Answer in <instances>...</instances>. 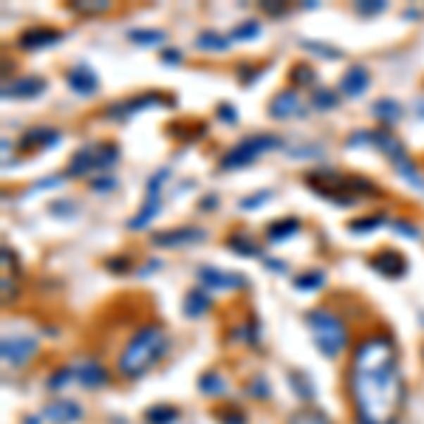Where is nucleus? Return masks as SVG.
<instances>
[{"mask_svg":"<svg viewBox=\"0 0 424 424\" xmlns=\"http://www.w3.org/2000/svg\"><path fill=\"white\" fill-rule=\"evenodd\" d=\"M348 390L356 424H396L404 407V379L396 342L385 334L365 337L354 348Z\"/></svg>","mask_w":424,"mask_h":424,"instance_id":"obj_1","label":"nucleus"},{"mask_svg":"<svg viewBox=\"0 0 424 424\" xmlns=\"http://www.w3.org/2000/svg\"><path fill=\"white\" fill-rule=\"evenodd\" d=\"M164 351H167V331L158 323H147L130 337V342L119 354V362H116L119 373L125 379H139L158 362Z\"/></svg>","mask_w":424,"mask_h":424,"instance_id":"obj_2","label":"nucleus"},{"mask_svg":"<svg viewBox=\"0 0 424 424\" xmlns=\"http://www.w3.org/2000/svg\"><path fill=\"white\" fill-rule=\"evenodd\" d=\"M306 323H308L311 339H314V345L320 348L323 356L337 359L348 348V331H345V325L337 314H331L325 308H311L306 314Z\"/></svg>","mask_w":424,"mask_h":424,"instance_id":"obj_3","label":"nucleus"},{"mask_svg":"<svg viewBox=\"0 0 424 424\" xmlns=\"http://www.w3.org/2000/svg\"><path fill=\"white\" fill-rule=\"evenodd\" d=\"M283 142L278 139V136H247L244 142H238L230 153H224V158H221V170H238V167H249L255 158H261L263 153H269V150H275V147H280Z\"/></svg>","mask_w":424,"mask_h":424,"instance_id":"obj_4","label":"nucleus"},{"mask_svg":"<svg viewBox=\"0 0 424 424\" xmlns=\"http://www.w3.org/2000/svg\"><path fill=\"white\" fill-rule=\"evenodd\" d=\"M206 241V230L201 227H175V230H161L150 235L153 247H164V249H178V247H192Z\"/></svg>","mask_w":424,"mask_h":424,"instance_id":"obj_5","label":"nucleus"},{"mask_svg":"<svg viewBox=\"0 0 424 424\" xmlns=\"http://www.w3.org/2000/svg\"><path fill=\"white\" fill-rule=\"evenodd\" d=\"M35 354H37L35 337H4V342H0V356L12 368H23Z\"/></svg>","mask_w":424,"mask_h":424,"instance_id":"obj_6","label":"nucleus"},{"mask_svg":"<svg viewBox=\"0 0 424 424\" xmlns=\"http://www.w3.org/2000/svg\"><path fill=\"white\" fill-rule=\"evenodd\" d=\"M198 280H201L206 289H212V292H227V289H244V286H247L244 275H238V272H224V269H218V266H201V269H198Z\"/></svg>","mask_w":424,"mask_h":424,"instance_id":"obj_7","label":"nucleus"},{"mask_svg":"<svg viewBox=\"0 0 424 424\" xmlns=\"http://www.w3.org/2000/svg\"><path fill=\"white\" fill-rule=\"evenodd\" d=\"M269 113L275 119H294V116H306V105L294 88H286L275 94V99L269 102Z\"/></svg>","mask_w":424,"mask_h":424,"instance_id":"obj_8","label":"nucleus"},{"mask_svg":"<svg viewBox=\"0 0 424 424\" xmlns=\"http://www.w3.org/2000/svg\"><path fill=\"white\" fill-rule=\"evenodd\" d=\"M158 105H167L158 94H142V96H136V99H127V102H116V105H111V108H108V116H111V119H127V116H133V113H139V111L158 108Z\"/></svg>","mask_w":424,"mask_h":424,"instance_id":"obj_9","label":"nucleus"},{"mask_svg":"<svg viewBox=\"0 0 424 424\" xmlns=\"http://www.w3.org/2000/svg\"><path fill=\"white\" fill-rule=\"evenodd\" d=\"M60 40H63V35H60V32L37 26V29H29V32H23V35L18 37V46H20V49H26V51H43V49H51V46H57Z\"/></svg>","mask_w":424,"mask_h":424,"instance_id":"obj_10","label":"nucleus"},{"mask_svg":"<svg viewBox=\"0 0 424 424\" xmlns=\"http://www.w3.org/2000/svg\"><path fill=\"white\" fill-rule=\"evenodd\" d=\"M46 80L43 77H20V80H15V82H6L4 85V96L6 99H32V96H40L43 91H46Z\"/></svg>","mask_w":424,"mask_h":424,"instance_id":"obj_11","label":"nucleus"},{"mask_svg":"<svg viewBox=\"0 0 424 424\" xmlns=\"http://www.w3.org/2000/svg\"><path fill=\"white\" fill-rule=\"evenodd\" d=\"M370 269L379 272L382 278H401L407 272V261L393 249H382L370 258Z\"/></svg>","mask_w":424,"mask_h":424,"instance_id":"obj_12","label":"nucleus"},{"mask_svg":"<svg viewBox=\"0 0 424 424\" xmlns=\"http://www.w3.org/2000/svg\"><path fill=\"white\" fill-rule=\"evenodd\" d=\"M74 379H77L82 387L96 390V387H102V385L108 382V370H105L96 359H82V362L74 365Z\"/></svg>","mask_w":424,"mask_h":424,"instance_id":"obj_13","label":"nucleus"},{"mask_svg":"<svg viewBox=\"0 0 424 424\" xmlns=\"http://www.w3.org/2000/svg\"><path fill=\"white\" fill-rule=\"evenodd\" d=\"M0 266H4V275H0V292H4V303L18 297V263L9 247H4L0 252Z\"/></svg>","mask_w":424,"mask_h":424,"instance_id":"obj_14","label":"nucleus"},{"mask_svg":"<svg viewBox=\"0 0 424 424\" xmlns=\"http://www.w3.org/2000/svg\"><path fill=\"white\" fill-rule=\"evenodd\" d=\"M99 170V144H85L80 147L74 156H71V164H68V175H88Z\"/></svg>","mask_w":424,"mask_h":424,"instance_id":"obj_15","label":"nucleus"},{"mask_svg":"<svg viewBox=\"0 0 424 424\" xmlns=\"http://www.w3.org/2000/svg\"><path fill=\"white\" fill-rule=\"evenodd\" d=\"M66 82H68V88H71L74 94H82V96H91V94H96V88H99V80H96V74H94L88 66H74V68L66 74Z\"/></svg>","mask_w":424,"mask_h":424,"instance_id":"obj_16","label":"nucleus"},{"mask_svg":"<svg viewBox=\"0 0 424 424\" xmlns=\"http://www.w3.org/2000/svg\"><path fill=\"white\" fill-rule=\"evenodd\" d=\"M368 85H370V74H368L365 66H351L345 71L342 82H339V88H342L345 96H362L368 91Z\"/></svg>","mask_w":424,"mask_h":424,"instance_id":"obj_17","label":"nucleus"},{"mask_svg":"<svg viewBox=\"0 0 424 424\" xmlns=\"http://www.w3.org/2000/svg\"><path fill=\"white\" fill-rule=\"evenodd\" d=\"M46 418L54 421V424H71L77 418H82V407L77 401H68V399H57L46 407Z\"/></svg>","mask_w":424,"mask_h":424,"instance_id":"obj_18","label":"nucleus"},{"mask_svg":"<svg viewBox=\"0 0 424 424\" xmlns=\"http://www.w3.org/2000/svg\"><path fill=\"white\" fill-rule=\"evenodd\" d=\"M370 144H373V147H379V150H382V153L390 158V164H393L396 158L407 156L404 144H401L396 136H390L387 130H370Z\"/></svg>","mask_w":424,"mask_h":424,"instance_id":"obj_19","label":"nucleus"},{"mask_svg":"<svg viewBox=\"0 0 424 424\" xmlns=\"http://www.w3.org/2000/svg\"><path fill=\"white\" fill-rule=\"evenodd\" d=\"M54 144H60V130H54V127H35V130H29V133L23 136V142H20L23 150H32V147H54Z\"/></svg>","mask_w":424,"mask_h":424,"instance_id":"obj_20","label":"nucleus"},{"mask_svg":"<svg viewBox=\"0 0 424 424\" xmlns=\"http://www.w3.org/2000/svg\"><path fill=\"white\" fill-rule=\"evenodd\" d=\"M297 232H300V221H297V218H283V221H275V224L266 227V238H269L272 244L289 241V238H294Z\"/></svg>","mask_w":424,"mask_h":424,"instance_id":"obj_21","label":"nucleus"},{"mask_svg":"<svg viewBox=\"0 0 424 424\" xmlns=\"http://www.w3.org/2000/svg\"><path fill=\"white\" fill-rule=\"evenodd\" d=\"M370 113H373L382 125H396V122L401 119V105H399L396 99H376L373 108H370Z\"/></svg>","mask_w":424,"mask_h":424,"instance_id":"obj_22","label":"nucleus"},{"mask_svg":"<svg viewBox=\"0 0 424 424\" xmlns=\"http://www.w3.org/2000/svg\"><path fill=\"white\" fill-rule=\"evenodd\" d=\"M161 212V198H144V206L139 209V216H133L130 218V230H144V227H150L153 224V218Z\"/></svg>","mask_w":424,"mask_h":424,"instance_id":"obj_23","label":"nucleus"},{"mask_svg":"<svg viewBox=\"0 0 424 424\" xmlns=\"http://www.w3.org/2000/svg\"><path fill=\"white\" fill-rule=\"evenodd\" d=\"M393 170H396L401 178H407V184H410V187H416V189H421V192H424V178H421V173L416 170V164L410 161V156L396 158V161H393Z\"/></svg>","mask_w":424,"mask_h":424,"instance_id":"obj_24","label":"nucleus"},{"mask_svg":"<svg viewBox=\"0 0 424 424\" xmlns=\"http://www.w3.org/2000/svg\"><path fill=\"white\" fill-rule=\"evenodd\" d=\"M198 387L204 396H224L227 393V382L218 370H206L201 379H198Z\"/></svg>","mask_w":424,"mask_h":424,"instance_id":"obj_25","label":"nucleus"},{"mask_svg":"<svg viewBox=\"0 0 424 424\" xmlns=\"http://www.w3.org/2000/svg\"><path fill=\"white\" fill-rule=\"evenodd\" d=\"M227 247L235 249V255H244V258H258V255H261V247H258L249 235H244V232L230 235V238H227Z\"/></svg>","mask_w":424,"mask_h":424,"instance_id":"obj_26","label":"nucleus"},{"mask_svg":"<svg viewBox=\"0 0 424 424\" xmlns=\"http://www.w3.org/2000/svg\"><path fill=\"white\" fill-rule=\"evenodd\" d=\"M209 306H212V297H206L204 292H189V294H187V300H184V314L195 320V317L206 314V311H209Z\"/></svg>","mask_w":424,"mask_h":424,"instance_id":"obj_27","label":"nucleus"},{"mask_svg":"<svg viewBox=\"0 0 424 424\" xmlns=\"http://www.w3.org/2000/svg\"><path fill=\"white\" fill-rule=\"evenodd\" d=\"M144 418H147V424H173L178 418V410L170 404H156L144 413Z\"/></svg>","mask_w":424,"mask_h":424,"instance_id":"obj_28","label":"nucleus"},{"mask_svg":"<svg viewBox=\"0 0 424 424\" xmlns=\"http://www.w3.org/2000/svg\"><path fill=\"white\" fill-rule=\"evenodd\" d=\"M198 49H204V51H227L230 40L221 37V35H216V32H201L198 35Z\"/></svg>","mask_w":424,"mask_h":424,"instance_id":"obj_29","label":"nucleus"},{"mask_svg":"<svg viewBox=\"0 0 424 424\" xmlns=\"http://www.w3.org/2000/svg\"><path fill=\"white\" fill-rule=\"evenodd\" d=\"M289 424H331L320 410H314V407H303V410H297V413H292L289 416Z\"/></svg>","mask_w":424,"mask_h":424,"instance_id":"obj_30","label":"nucleus"},{"mask_svg":"<svg viewBox=\"0 0 424 424\" xmlns=\"http://www.w3.org/2000/svg\"><path fill=\"white\" fill-rule=\"evenodd\" d=\"M136 46H158V43H164V32H153V29H133L130 35H127Z\"/></svg>","mask_w":424,"mask_h":424,"instance_id":"obj_31","label":"nucleus"},{"mask_svg":"<svg viewBox=\"0 0 424 424\" xmlns=\"http://www.w3.org/2000/svg\"><path fill=\"white\" fill-rule=\"evenodd\" d=\"M382 224H385V218H382V216H365V218L351 221V224H348V230H351V232H356V235H362V232H373V230H379Z\"/></svg>","mask_w":424,"mask_h":424,"instance_id":"obj_32","label":"nucleus"},{"mask_svg":"<svg viewBox=\"0 0 424 424\" xmlns=\"http://www.w3.org/2000/svg\"><path fill=\"white\" fill-rule=\"evenodd\" d=\"M323 283H325V275H323V272H306V275L294 278V289H300V292H314V289H320Z\"/></svg>","mask_w":424,"mask_h":424,"instance_id":"obj_33","label":"nucleus"},{"mask_svg":"<svg viewBox=\"0 0 424 424\" xmlns=\"http://www.w3.org/2000/svg\"><path fill=\"white\" fill-rule=\"evenodd\" d=\"M303 49H308L311 54L325 57V60H339V57H342V51H339V49L325 46V43H317V40H303Z\"/></svg>","mask_w":424,"mask_h":424,"instance_id":"obj_34","label":"nucleus"},{"mask_svg":"<svg viewBox=\"0 0 424 424\" xmlns=\"http://www.w3.org/2000/svg\"><path fill=\"white\" fill-rule=\"evenodd\" d=\"M311 105H314V108H320V111H331V108H337V105H339V96H337L334 91L320 88V91H314V94H311Z\"/></svg>","mask_w":424,"mask_h":424,"instance_id":"obj_35","label":"nucleus"},{"mask_svg":"<svg viewBox=\"0 0 424 424\" xmlns=\"http://www.w3.org/2000/svg\"><path fill=\"white\" fill-rule=\"evenodd\" d=\"M108 9H111L108 0H77L74 4V12H80V15H102Z\"/></svg>","mask_w":424,"mask_h":424,"instance_id":"obj_36","label":"nucleus"},{"mask_svg":"<svg viewBox=\"0 0 424 424\" xmlns=\"http://www.w3.org/2000/svg\"><path fill=\"white\" fill-rule=\"evenodd\" d=\"M289 379H292V385H294V393L300 396V399H306V401H311L314 399V390H311V382L300 373V370H292L289 373Z\"/></svg>","mask_w":424,"mask_h":424,"instance_id":"obj_37","label":"nucleus"},{"mask_svg":"<svg viewBox=\"0 0 424 424\" xmlns=\"http://www.w3.org/2000/svg\"><path fill=\"white\" fill-rule=\"evenodd\" d=\"M261 35V23L258 20H247V23H241L232 35H230V40H255Z\"/></svg>","mask_w":424,"mask_h":424,"instance_id":"obj_38","label":"nucleus"},{"mask_svg":"<svg viewBox=\"0 0 424 424\" xmlns=\"http://www.w3.org/2000/svg\"><path fill=\"white\" fill-rule=\"evenodd\" d=\"M71 379H74V365H66V368H60L57 373L49 376V390H63L66 382H71Z\"/></svg>","mask_w":424,"mask_h":424,"instance_id":"obj_39","label":"nucleus"},{"mask_svg":"<svg viewBox=\"0 0 424 424\" xmlns=\"http://www.w3.org/2000/svg\"><path fill=\"white\" fill-rule=\"evenodd\" d=\"M269 198H272V189H258V192L241 198V209H247V212H249V209H258V206H263Z\"/></svg>","mask_w":424,"mask_h":424,"instance_id":"obj_40","label":"nucleus"},{"mask_svg":"<svg viewBox=\"0 0 424 424\" xmlns=\"http://www.w3.org/2000/svg\"><path fill=\"white\" fill-rule=\"evenodd\" d=\"M385 9H387L385 0H359V4H356V12H359V15H365V18L379 15V12H385Z\"/></svg>","mask_w":424,"mask_h":424,"instance_id":"obj_41","label":"nucleus"},{"mask_svg":"<svg viewBox=\"0 0 424 424\" xmlns=\"http://www.w3.org/2000/svg\"><path fill=\"white\" fill-rule=\"evenodd\" d=\"M292 80L297 82V85H314V68L311 66H294L292 68Z\"/></svg>","mask_w":424,"mask_h":424,"instance_id":"obj_42","label":"nucleus"},{"mask_svg":"<svg viewBox=\"0 0 424 424\" xmlns=\"http://www.w3.org/2000/svg\"><path fill=\"white\" fill-rule=\"evenodd\" d=\"M393 232H399L401 238H410V241H421V232L410 221H393Z\"/></svg>","mask_w":424,"mask_h":424,"instance_id":"obj_43","label":"nucleus"},{"mask_svg":"<svg viewBox=\"0 0 424 424\" xmlns=\"http://www.w3.org/2000/svg\"><path fill=\"white\" fill-rule=\"evenodd\" d=\"M218 421H221V424H247V416L238 413L235 407H224V410L218 413Z\"/></svg>","mask_w":424,"mask_h":424,"instance_id":"obj_44","label":"nucleus"},{"mask_svg":"<svg viewBox=\"0 0 424 424\" xmlns=\"http://www.w3.org/2000/svg\"><path fill=\"white\" fill-rule=\"evenodd\" d=\"M218 116H221L227 125H235V122H238V111H235L232 105H227V102H224V105H218Z\"/></svg>","mask_w":424,"mask_h":424,"instance_id":"obj_45","label":"nucleus"},{"mask_svg":"<svg viewBox=\"0 0 424 424\" xmlns=\"http://www.w3.org/2000/svg\"><path fill=\"white\" fill-rule=\"evenodd\" d=\"M60 181H63V175H51V178H43L37 187H32L26 195H35V192H40V189H51V187H60Z\"/></svg>","mask_w":424,"mask_h":424,"instance_id":"obj_46","label":"nucleus"},{"mask_svg":"<svg viewBox=\"0 0 424 424\" xmlns=\"http://www.w3.org/2000/svg\"><path fill=\"white\" fill-rule=\"evenodd\" d=\"M113 187H116L113 178H94V181H91V189H94V192H108V189H113Z\"/></svg>","mask_w":424,"mask_h":424,"instance_id":"obj_47","label":"nucleus"},{"mask_svg":"<svg viewBox=\"0 0 424 424\" xmlns=\"http://www.w3.org/2000/svg\"><path fill=\"white\" fill-rule=\"evenodd\" d=\"M261 9H263V12H269V15H283V12H286V6H283V4H278V0H263Z\"/></svg>","mask_w":424,"mask_h":424,"instance_id":"obj_48","label":"nucleus"},{"mask_svg":"<svg viewBox=\"0 0 424 424\" xmlns=\"http://www.w3.org/2000/svg\"><path fill=\"white\" fill-rule=\"evenodd\" d=\"M249 393H252V396H263V399H266V396H269V385H266V379H255Z\"/></svg>","mask_w":424,"mask_h":424,"instance_id":"obj_49","label":"nucleus"},{"mask_svg":"<svg viewBox=\"0 0 424 424\" xmlns=\"http://www.w3.org/2000/svg\"><path fill=\"white\" fill-rule=\"evenodd\" d=\"M108 269H116V272H127V269H130V261H127V258H116V261H108Z\"/></svg>","mask_w":424,"mask_h":424,"instance_id":"obj_50","label":"nucleus"},{"mask_svg":"<svg viewBox=\"0 0 424 424\" xmlns=\"http://www.w3.org/2000/svg\"><path fill=\"white\" fill-rule=\"evenodd\" d=\"M66 206H74L71 201H60V204H54V216H74V209H66Z\"/></svg>","mask_w":424,"mask_h":424,"instance_id":"obj_51","label":"nucleus"},{"mask_svg":"<svg viewBox=\"0 0 424 424\" xmlns=\"http://www.w3.org/2000/svg\"><path fill=\"white\" fill-rule=\"evenodd\" d=\"M161 63H181V54L178 51H161Z\"/></svg>","mask_w":424,"mask_h":424,"instance_id":"obj_52","label":"nucleus"},{"mask_svg":"<svg viewBox=\"0 0 424 424\" xmlns=\"http://www.w3.org/2000/svg\"><path fill=\"white\" fill-rule=\"evenodd\" d=\"M212 204H218V195H206V198L201 201V209L206 212V209H212Z\"/></svg>","mask_w":424,"mask_h":424,"instance_id":"obj_53","label":"nucleus"},{"mask_svg":"<svg viewBox=\"0 0 424 424\" xmlns=\"http://www.w3.org/2000/svg\"><path fill=\"white\" fill-rule=\"evenodd\" d=\"M266 266H269V269H278V272H286V263H280V261H266Z\"/></svg>","mask_w":424,"mask_h":424,"instance_id":"obj_54","label":"nucleus"},{"mask_svg":"<svg viewBox=\"0 0 424 424\" xmlns=\"http://www.w3.org/2000/svg\"><path fill=\"white\" fill-rule=\"evenodd\" d=\"M416 111H418V113L424 116V102H416Z\"/></svg>","mask_w":424,"mask_h":424,"instance_id":"obj_55","label":"nucleus"}]
</instances>
